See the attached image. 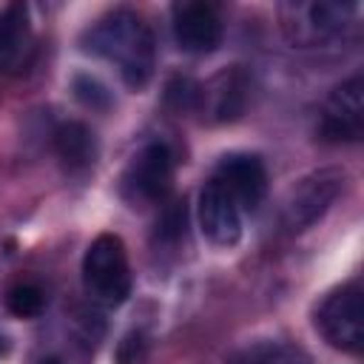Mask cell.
Instances as JSON below:
<instances>
[{
    "label": "cell",
    "mask_w": 364,
    "mask_h": 364,
    "mask_svg": "<svg viewBox=\"0 0 364 364\" xmlns=\"http://www.w3.org/2000/svg\"><path fill=\"white\" fill-rule=\"evenodd\" d=\"M82 48L111 63L134 91L145 88L156 68V43L148 23L128 9L108 11L82 37Z\"/></svg>",
    "instance_id": "1"
},
{
    "label": "cell",
    "mask_w": 364,
    "mask_h": 364,
    "mask_svg": "<svg viewBox=\"0 0 364 364\" xmlns=\"http://www.w3.org/2000/svg\"><path fill=\"white\" fill-rule=\"evenodd\" d=\"M361 6L353 0H287L279 6V28L293 48H327L353 34Z\"/></svg>",
    "instance_id": "2"
},
{
    "label": "cell",
    "mask_w": 364,
    "mask_h": 364,
    "mask_svg": "<svg viewBox=\"0 0 364 364\" xmlns=\"http://www.w3.org/2000/svg\"><path fill=\"white\" fill-rule=\"evenodd\" d=\"M82 282L94 301L122 304L131 293V264L125 242L117 233H100L82 256Z\"/></svg>",
    "instance_id": "3"
},
{
    "label": "cell",
    "mask_w": 364,
    "mask_h": 364,
    "mask_svg": "<svg viewBox=\"0 0 364 364\" xmlns=\"http://www.w3.org/2000/svg\"><path fill=\"white\" fill-rule=\"evenodd\" d=\"M316 330L333 350L350 355L364 350V304L358 282H347L321 299L316 307Z\"/></svg>",
    "instance_id": "4"
},
{
    "label": "cell",
    "mask_w": 364,
    "mask_h": 364,
    "mask_svg": "<svg viewBox=\"0 0 364 364\" xmlns=\"http://www.w3.org/2000/svg\"><path fill=\"white\" fill-rule=\"evenodd\" d=\"M347 173L341 168H318L301 176L282 202V225L290 233H301L313 228L344 191Z\"/></svg>",
    "instance_id": "5"
},
{
    "label": "cell",
    "mask_w": 364,
    "mask_h": 364,
    "mask_svg": "<svg viewBox=\"0 0 364 364\" xmlns=\"http://www.w3.org/2000/svg\"><path fill=\"white\" fill-rule=\"evenodd\" d=\"M173 182V154L165 142L145 145L122 176V193L131 205H156L165 202Z\"/></svg>",
    "instance_id": "6"
},
{
    "label": "cell",
    "mask_w": 364,
    "mask_h": 364,
    "mask_svg": "<svg viewBox=\"0 0 364 364\" xmlns=\"http://www.w3.org/2000/svg\"><path fill=\"white\" fill-rule=\"evenodd\" d=\"M364 134V80H344L330 91L318 117V136L330 145H353Z\"/></svg>",
    "instance_id": "7"
},
{
    "label": "cell",
    "mask_w": 364,
    "mask_h": 364,
    "mask_svg": "<svg viewBox=\"0 0 364 364\" xmlns=\"http://www.w3.org/2000/svg\"><path fill=\"white\" fill-rule=\"evenodd\" d=\"M171 28L173 40L182 51L191 54H210L219 48L225 23L216 6L205 0H185L171 9Z\"/></svg>",
    "instance_id": "8"
},
{
    "label": "cell",
    "mask_w": 364,
    "mask_h": 364,
    "mask_svg": "<svg viewBox=\"0 0 364 364\" xmlns=\"http://www.w3.org/2000/svg\"><path fill=\"white\" fill-rule=\"evenodd\" d=\"M213 182H219L239 210H256L267 193V171L256 154H228L219 159Z\"/></svg>",
    "instance_id": "9"
},
{
    "label": "cell",
    "mask_w": 364,
    "mask_h": 364,
    "mask_svg": "<svg viewBox=\"0 0 364 364\" xmlns=\"http://www.w3.org/2000/svg\"><path fill=\"white\" fill-rule=\"evenodd\" d=\"M199 228L202 236L219 247H230L242 236V210L230 199V193L219 182H208L199 191V205H196Z\"/></svg>",
    "instance_id": "10"
},
{
    "label": "cell",
    "mask_w": 364,
    "mask_h": 364,
    "mask_svg": "<svg viewBox=\"0 0 364 364\" xmlns=\"http://www.w3.org/2000/svg\"><path fill=\"white\" fill-rule=\"evenodd\" d=\"M31 48V23L23 3H11L0 11V74L14 71L26 63Z\"/></svg>",
    "instance_id": "11"
},
{
    "label": "cell",
    "mask_w": 364,
    "mask_h": 364,
    "mask_svg": "<svg viewBox=\"0 0 364 364\" xmlns=\"http://www.w3.org/2000/svg\"><path fill=\"white\" fill-rule=\"evenodd\" d=\"M54 154L68 171H82L97 159V139L85 122L68 119L54 131Z\"/></svg>",
    "instance_id": "12"
},
{
    "label": "cell",
    "mask_w": 364,
    "mask_h": 364,
    "mask_svg": "<svg viewBox=\"0 0 364 364\" xmlns=\"http://www.w3.org/2000/svg\"><path fill=\"white\" fill-rule=\"evenodd\" d=\"M228 364H310V355L293 341L264 338L233 353Z\"/></svg>",
    "instance_id": "13"
},
{
    "label": "cell",
    "mask_w": 364,
    "mask_h": 364,
    "mask_svg": "<svg viewBox=\"0 0 364 364\" xmlns=\"http://www.w3.org/2000/svg\"><path fill=\"white\" fill-rule=\"evenodd\" d=\"M43 304H46V296H43V290H40L37 284H31V282H20V284H14V287L6 293V307H9V313L17 316V318H31V316H37V313L43 310Z\"/></svg>",
    "instance_id": "14"
},
{
    "label": "cell",
    "mask_w": 364,
    "mask_h": 364,
    "mask_svg": "<svg viewBox=\"0 0 364 364\" xmlns=\"http://www.w3.org/2000/svg\"><path fill=\"white\" fill-rule=\"evenodd\" d=\"M71 91H74V97H77L85 108H91V111H108V108H111V91H108V85H105L102 80H97L94 74H74Z\"/></svg>",
    "instance_id": "15"
},
{
    "label": "cell",
    "mask_w": 364,
    "mask_h": 364,
    "mask_svg": "<svg viewBox=\"0 0 364 364\" xmlns=\"http://www.w3.org/2000/svg\"><path fill=\"white\" fill-rule=\"evenodd\" d=\"M185 233V202H173L165 208L162 222H159V236L165 239H179Z\"/></svg>",
    "instance_id": "16"
},
{
    "label": "cell",
    "mask_w": 364,
    "mask_h": 364,
    "mask_svg": "<svg viewBox=\"0 0 364 364\" xmlns=\"http://www.w3.org/2000/svg\"><path fill=\"white\" fill-rule=\"evenodd\" d=\"M9 347H11V344H9V338L0 333V355H6V353H9Z\"/></svg>",
    "instance_id": "17"
},
{
    "label": "cell",
    "mask_w": 364,
    "mask_h": 364,
    "mask_svg": "<svg viewBox=\"0 0 364 364\" xmlns=\"http://www.w3.org/2000/svg\"><path fill=\"white\" fill-rule=\"evenodd\" d=\"M40 364H63V361H60V358H43Z\"/></svg>",
    "instance_id": "18"
}]
</instances>
